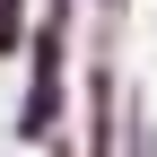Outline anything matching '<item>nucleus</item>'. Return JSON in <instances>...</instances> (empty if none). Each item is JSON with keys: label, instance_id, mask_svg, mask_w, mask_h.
<instances>
[{"label": "nucleus", "instance_id": "nucleus-1", "mask_svg": "<svg viewBox=\"0 0 157 157\" xmlns=\"http://www.w3.org/2000/svg\"><path fill=\"white\" fill-rule=\"evenodd\" d=\"M26 0H0V61H17V52H26Z\"/></svg>", "mask_w": 157, "mask_h": 157}, {"label": "nucleus", "instance_id": "nucleus-2", "mask_svg": "<svg viewBox=\"0 0 157 157\" xmlns=\"http://www.w3.org/2000/svg\"><path fill=\"white\" fill-rule=\"evenodd\" d=\"M96 9H105V26H122V17H131V0H96Z\"/></svg>", "mask_w": 157, "mask_h": 157}, {"label": "nucleus", "instance_id": "nucleus-3", "mask_svg": "<svg viewBox=\"0 0 157 157\" xmlns=\"http://www.w3.org/2000/svg\"><path fill=\"white\" fill-rule=\"evenodd\" d=\"M44 148H52V157H87V148H70V140H61V131H52V140H44Z\"/></svg>", "mask_w": 157, "mask_h": 157}]
</instances>
